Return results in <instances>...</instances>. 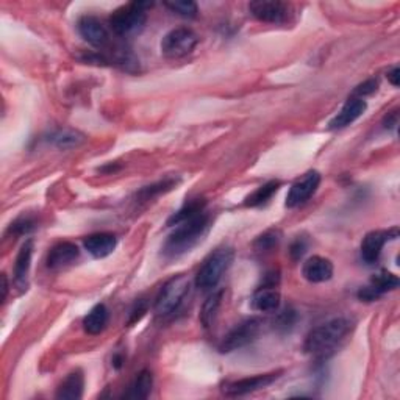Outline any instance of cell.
<instances>
[{
	"label": "cell",
	"mask_w": 400,
	"mask_h": 400,
	"mask_svg": "<svg viewBox=\"0 0 400 400\" xmlns=\"http://www.w3.org/2000/svg\"><path fill=\"white\" fill-rule=\"evenodd\" d=\"M209 227H212V218L205 213V209L193 218L180 222L175 225V230L169 235L163 246V255L169 260L182 257L199 244L203 236L208 233Z\"/></svg>",
	"instance_id": "cell-1"
},
{
	"label": "cell",
	"mask_w": 400,
	"mask_h": 400,
	"mask_svg": "<svg viewBox=\"0 0 400 400\" xmlns=\"http://www.w3.org/2000/svg\"><path fill=\"white\" fill-rule=\"evenodd\" d=\"M352 330V320L347 318H334L320 324L308 333L304 349L308 355L327 358L338 349Z\"/></svg>",
	"instance_id": "cell-2"
},
{
	"label": "cell",
	"mask_w": 400,
	"mask_h": 400,
	"mask_svg": "<svg viewBox=\"0 0 400 400\" xmlns=\"http://www.w3.org/2000/svg\"><path fill=\"white\" fill-rule=\"evenodd\" d=\"M235 260V251L230 246H221L212 252L203 261V265L195 275V286L200 291H214L221 279L230 269Z\"/></svg>",
	"instance_id": "cell-3"
},
{
	"label": "cell",
	"mask_w": 400,
	"mask_h": 400,
	"mask_svg": "<svg viewBox=\"0 0 400 400\" xmlns=\"http://www.w3.org/2000/svg\"><path fill=\"white\" fill-rule=\"evenodd\" d=\"M149 6H152V3L135 2L117 8L116 11H113V15L110 17L111 30L121 38H132L140 35L142 29L146 27L147 22L146 10Z\"/></svg>",
	"instance_id": "cell-4"
},
{
	"label": "cell",
	"mask_w": 400,
	"mask_h": 400,
	"mask_svg": "<svg viewBox=\"0 0 400 400\" xmlns=\"http://www.w3.org/2000/svg\"><path fill=\"white\" fill-rule=\"evenodd\" d=\"M189 294V280L185 275H177V277L166 281L161 288L158 296L155 299V313L160 318L172 316L179 311L183 302Z\"/></svg>",
	"instance_id": "cell-5"
},
{
	"label": "cell",
	"mask_w": 400,
	"mask_h": 400,
	"mask_svg": "<svg viewBox=\"0 0 400 400\" xmlns=\"http://www.w3.org/2000/svg\"><path fill=\"white\" fill-rule=\"evenodd\" d=\"M199 43L198 35L191 29L179 27L170 30L169 34L163 38L161 52L168 58H183L191 54Z\"/></svg>",
	"instance_id": "cell-6"
},
{
	"label": "cell",
	"mask_w": 400,
	"mask_h": 400,
	"mask_svg": "<svg viewBox=\"0 0 400 400\" xmlns=\"http://www.w3.org/2000/svg\"><path fill=\"white\" fill-rule=\"evenodd\" d=\"M261 325H263V323H261V319L258 318H251L244 320V323L235 325L233 329L225 334L224 339L221 341L219 350L222 353H228L251 344L260 334Z\"/></svg>",
	"instance_id": "cell-7"
},
{
	"label": "cell",
	"mask_w": 400,
	"mask_h": 400,
	"mask_svg": "<svg viewBox=\"0 0 400 400\" xmlns=\"http://www.w3.org/2000/svg\"><path fill=\"white\" fill-rule=\"evenodd\" d=\"M249 11L260 22L285 24L291 15V6L275 0H257L249 3Z\"/></svg>",
	"instance_id": "cell-8"
},
{
	"label": "cell",
	"mask_w": 400,
	"mask_h": 400,
	"mask_svg": "<svg viewBox=\"0 0 400 400\" xmlns=\"http://www.w3.org/2000/svg\"><path fill=\"white\" fill-rule=\"evenodd\" d=\"M280 373L281 372L260 373V376L235 380V382L224 385V392L227 396H232V397L251 394V392L265 390V388H267V386H271L275 380L280 378Z\"/></svg>",
	"instance_id": "cell-9"
},
{
	"label": "cell",
	"mask_w": 400,
	"mask_h": 400,
	"mask_svg": "<svg viewBox=\"0 0 400 400\" xmlns=\"http://www.w3.org/2000/svg\"><path fill=\"white\" fill-rule=\"evenodd\" d=\"M319 185H320V174L316 172V170H310V172H306L300 180H297L291 186L290 193L286 195L285 205L288 208H296L304 205V203L310 200L311 195L318 191Z\"/></svg>",
	"instance_id": "cell-10"
},
{
	"label": "cell",
	"mask_w": 400,
	"mask_h": 400,
	"mask_svg": "<svg viewBox=\"0 0 400 400\" xmlns=\"http://www.w3.org/2000/svg\"><path fill=\"white\" fill-rule=\"evenodd\" d=\"M77 29L84 41L97 49L105 47L110 41V35L105 25L94 16H83L78 19Z\"/></svg>",
	"instance_id": "cell-11"
},
{
	"label": "cell",
	"mask_w": 400,
	"mask_h": 400,
	"mask_svg": "<svg viewBox=\"0 0 400 400\" xmlns=\"http://www.w3.org/2000/svg\"><path fill=\"white\" fill-rule=\"evenodd\" d=\"M397 286H399L397 275L391 274L388 271H382L373 275L369 285L362 288V290L358 291V297L366 302H373V300H377L380 296H383L385 292L396 290Z\"/></svg>",
	"instance_id": "cell-12"
},
{
	"label": "cell",
	"mask_w": 400,
	"mask_h": 400,
	"mask_svg": "<svg viewBox=\"0 0 400 400\" xmlns=\"http://www.w3.org/2000/svg\"><path fill=\"white\" fill-rule=\"evenodd\" d=\"M396 238H397V228H392L390 232L377 230L367 233L362 242V258L369 265L376 263L380 258V253H382V249L386 242Z\"/></svg>",
	"instance_id": "cell-13"
},
{
	"label": "cell",
	"mask_w": 400,
	"mask_h": 400,
	"mask_svg": "<svg viewBox=\"0 0 400 400\" xmlns=\"http://www.w3.org/2000/svg\"><path fill=\"white\" fill-rule=\"evenodd\" d=\"M78 257H80V249H78L74 242L63 241L50 249L45 265H47V267L52 269V271H58V269H63L74 263V261L78 260Z\"/></svg>",
	"instance_id": "cell-14"
},
{
	"label": "cell",
	"mask_w": 400,
	"mask_h": 400,
	"mask_svg": "<svg viewBox=\"0 0 400 400\" xmlns=\"http://www.w3.org/2000/svg\"><path fill=\"white\" fill-rule=\"evenodd\" d=\"M366 108H367V103L364 99H360V97H350V99L344 103V107L341 108L339 113L330 121L329 128L330 130L346 128L347 126H350V124L355 122L360 116H363Z\"/></svg>",
	"instance_id": "cell-15"
},
{
	"label": "cell",
	"mask_w": 400,
	"mask_h": 400,
	"mask_svg": "<svg viewBox=\"0 0 400 400\" xmlns=\"http://www.w3.org/2000/svg\"><path fill=\"white\" fill-rule=\"evenodd\" d=\"M302 275L310 283H324L333 277V263L330 260L314 255L302 266Z\"/></svg>",
	"instance_id": "cell-16"
},
{
	"label": "cell",
	"mask_w": 400,
	"mask_h": 400,
	"mask_svg": "<svg viewBox=\"0 0 400 400\" xmlns=\"http://www.w3.org/2000/svg\"><path fill=\"white\" fill-rule=\"evenodd\" d=\"M83 246L94 258H105L114 252L117 239L113 233H94L84 238Z\"/></svg>",
	"instance_id": "cell-17"
},
{
	"label": "cell",
	"mask_w": 400,
	"mask_h": 400,
	"mask_svg": "<svg viewBox=\"0 0 400 400\" xmlns=\"http://www.w3.org/2000/svg\"><path fill=\"white\" fill-rule=\"evenodd\" d=\"M34 249L35 244L34 241L29 239L25 241V244L21 247L19 251L17 257H16V263H15V283L16 286L21 288V290H27V279H29V272H30V266H31V255H34Z\"/></svg>",
	"instance_id": "cell-18"
},
{
	"label": "cell",
	"mask_w": 400,
	"mask_h": 400,
	"mask_svg": "<svg viewBox=\"0 0 400 400\" xmlns=\"http://www.w3.org/2000/svg\"><path fill=\"white\" fill-rule=\"evenodd\" d=\"M252 305L255 310L261 313H274L280 306V294L275 290V286H265L255 292L252 299Z\"/></svg>",
	"instance_id": "cell-19"
},
{
	"label": "cell",
	"mask_w": 400,
	"mask_h": 400,
	"mask_svg": "<svg viewBox=\"0 0 400 400\" xmlns=\"http://www.w3.org/2000/svg\"><path fill=\"white\" fill-rule=\"evenodd\" d=\"M84 388V377L80 371L71 372L69 376L64 378V382L60 385L57 392V399L64 400H78L83 396Z\"/></svg>",
	"instance_id": "cell-20"
},
{
	"label": "cell",
	"mask_w": 400,
	"mask_h": 400,
	"mask_svg": "<svg viewBox=\"0 0 400 400\" xmlns=\"http://www.w3.org/2000/svg\"><path fill=\"white\" fill-rule=\"evenodd\" d=\"M110 313L103 304L96 305L83 319V329L88 334H101L108 325Z\"/></svg>",
	"instance_id": "cell-21"
},
{
	"label": "cell",
	"mask_w": 400,
	"mask_h": 400,
	"mask_svg": "<svg viewBox=\"0 0 400 400\" xmlns=\"http://www.w3.org/2000/svg\"><path fill=\"white\" fill-rule=\"evenodd\" d=\"M221 304H222V291H212L200 311V323L205 329H209V327L214 324V319L218 316Z\"/></svg>",
	"instance_id": "cell-22"
},
{
	"label": "cell",
	"mask_w": 400,
	"mask_h": 400,
	"mask_svg": "<svg viewBox=\"0 0 400 400\" xmlns=\"http://www.w3.org/2000/svg\"><path fill=\"white\" fill-rule=\"evenodd\" d=\"M152 386H154V376L152 372L144 369L140 373H138L135 382L132 385V388H130V392L127 394V397H132V399H147L150 396V392H152Z\"/></svg>",
	"instance_id": "cell-23"
},
{
	"label": "cell",
	"mask_w": 400,
	"mask_h": 400,
	"mask_svg": "<svg viewBox=\"0 0 400 400\" xmlns=\"http://www.w3.org/2000/svg\"><path fill=\"white\" fill-rule=\"evenodd\" d=\"M84 136L75 130H57L55 133L49 136V142L54 144L58 149H72L83 144Z\"/></svg>",
	"instance_id": "cell-24"
},
{
	"label": "cell",
	"mask_w": 400,
	"mask_h": 400,
	"mask_svg": "<svg viewBox=\"0 0 400 400\" xmlns=\"http://www.w3.org/2000/svg\"><path fill=\"white\" fill-rule=\"evenodd\" d=\"M280 188V182L279 180H271L265 183L263 186H260L255 189V191L247 195L246 199V207H260V205H265V203L272 198V195L279 191Z\"/></svg>",
	"instance_id": "cell-25"
},
{
	"label": "cell",
	"mask_w": 400,
	"mask_h": 400,
	"mask_svg": "<svg viewBox=\"0 0 400 400\" xmlns=\"http://www.w3.org/2000/svg\"><path fill=\"white\" fill-rule=\"evenodd\" d=\"M203 209H205V200L203 199L189 200L179 209V212L170 216L169 221H168V225L175 227L177 224H180V222L193 218V216H195V214H199L200 212H203Z\"/></svg>",
	"instance_id": "cell-26"
},
{
	"label": "cell",
	"mask_w": 400,
	"mask_h": 400,
	"mask_svg": "<svg viewBox=\"0 0 400 400\" xmlns=\"http://www.w3.org/2000/svg\"><path fill=\"white\" fill-rule=\"evenodd\" d=\"M166 6L170 11L175 13V15H179L182 17H188V19L195 17L199 13L198 3L191 2V0H182V2H168Z\"/></svg>",
	"instance_id": "cell-27"
},
{
	"label": "cell",
	"mask_w": 400,
	"mask_h": 400,
	"mask_svg": "<svg viewBox=\"0 0 400 400\" xmlns=\"http://www.w3.org/2000/svg\"><path fill=\"white\" fill-rule=\"evenodd\" d=\"M175 185H177V180L166 179V180H163V182L155 183V185H150V186H146L144 189H141L140 198L142 200H149V199H152V198H155V195H158L161 193L170 191V189H172Z\"/></svg>",
	"instance_id": "cell-28"
},
{
	"label": "cell",
	"mask_w": 400,
	"mask_h": 400,
	"mask_svg": "<svg viewBox=\"0 0 400 400\" xmlns=\"http://www.w3.org/2000/svg\"><path fill=\"white\" fill-rule=\"evenodd\" d=\"M280 241V232L279 230H267L263 235H260L257 241H255V249L260 252H269L274 247H277Z\"/></svg>",
	"instance_id": "cell-29"
},
{
	"label": "cell",
	"mask_w": 400,
	"mask_h": 400,
	"mask_svg": "<svg viewBox=\"0 0 400 400\" xmlns=\"http://www.w3.org/2000/svg\"><path fill=\"white\" fill-rule=\"evenodd\" d=\"M36 227V222L35 219L31 218V216H21V218H17L15 222H13L11 227H10V232L15 233V235H27L31 230H35Z\"/></svg>",
	"instance_id": "cell-30"
},
{
	"label": "cell",
	"mask_w": 400,
	"mask_h": 400,
	"mask_svg": "<svg viewBox=\"0 0 400 400\" xmlns=\"http://www.w3.org/2000/svg\"><path fill=\"white\" fill-rule=\"evenodd\" d=\"M377 87H378V82L373 80V78H371V80H366L364 83L358 84L357 89L353 91V94H355L353 97H360V99H364L366 96H371V94L376 93Z\"/></svg>",
	"instance_id": "cell-31"
},
{
	"label": "cell",
	"mask_w": 400,
	"mask_h": 400,
	"mask_svg": "<svg viewBox=\"0 0 400 400\" xmlns=\"http://www.w3.org/2000/svg\"><path fill=\"white\" fill-rule=\"evenodd\" d=\"M147 311V302L146 300H138L135 306L132 308V311H130V318H128V324L132 325L135 323H138L144 314Z\"/></svg>",
	"instance_id": "cell-32"
},
{
	"label": "cell",
	"mask_w": 400,
	"mask_h": 400,
	"mask_svg": "<svg viewBox=\"0 0 400 400\" xmlns=\"http://www.w3.org/2000/svg\"><path fill=\"white\" fill-rule=\"evenodd\" d=\"M306 249H308V242H306L304 238H297V239L294 241L292 244H291V249H290L291 257H292L294 260H300V258L305 255Z\"/></svg>",
	"instance_id": "cell-33"
},
{
	"label": "cell",
	"mask_w": 400,
	"mask_h": 400,
	"mask_svg": "<svg viewBox=\"0 0 400 400\" xmlns=\"http://www.w3.org/2000/svg\"><path fill=\"white\" fill-rule=\"evenodd\" d=\"M294 320H296V313L294 311H283L279 316V320H277V327H281V329H291L292 324H294Z\"/></svg>",
	"instance_id": "cell-34"
},
{
	"label": "cell",
	"mask_w": 400,
	"mask_h": 400,
	"mask_svg": "<svg viewBox=\"0 0 400 400\" xmlns=\"http://www.w3.org/2000/svg\"><path fill=\"white\" fill-rule=\"evenodd\" d=\"M388 80L391 82V84L399 87L400 84V69H399V66H394L388 72Z\"/></svg>",
	"instance_id": "cell-35"
},
{
	"label": "cell",
	"mask_w": 400,
	"mask_h": 400,
	"mask_svg": "<svg viewBox=\"0 0 400 400\" xmlns=\"http://www.w3.org/2000/svg\"><path fill=\"white\" fill-rule=\"evenodd\" d=\"M385 128H396L397 126V113H391L385 117Z\"/></svg>",
	"instance_id": "cell-36"
},
{
	"label": "cell",
	"mask_w": 400,
	"mask_h": 400,
	"mask_svg": "<svg viewBox=\"0 0 400 400\" xmlns=\"http://www.w3.org/2000/svg\"><path fill=\"white\" fill-rule=\"evenodd\" d=\"M2 300H5L6 299V292H8V283H6V275L5 274H2Z\"/></svg>",
	"instance_id": "cell-37"
}]
</instances>
